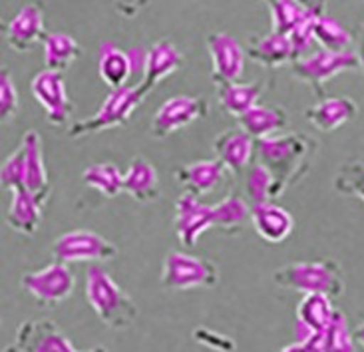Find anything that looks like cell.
<instances>
[{
	"label": "cell",
	"instance_id": "cell-32",
	"mask_svg": "<svg viewBox=\"0 0 364 352\" xmlns=\"http://www.w3.org/2000/svg\"><path fill=\"white\" fill-rule=\"evenodd\" d=\"M313 38L321 48L326 52H335V54L350 52L353 44H355V34L328 14L316 16Z\"/></svg>",
	"mask_w": 364,
	"mask_h": 352
},
{
	"label": "cell",
	"instance_id": "cell-10",
	"mask_svg": "<svg viewBox=\"0 0 364 352\" xmlns=\"http://www.w3.org/2000/svg\"><path fill=\"white\" fill-rule=\"evenodd\" d=\"M6 352H108L104 346L78 351L66 333L50 319L24 321L16 331V338Z\"/></svg>",
	"mask_w": 364,
	"mask_h": 352
},
{
	"label": "cell",
	"instance_id": "cell-34",
	"mask_svg": "<svg viewBox=\"0 0 364 352\" xmlns=\"http://www.w3.org/2000/svg\"><path fill=\"white\" fill-rule=\"evenodd\" d=\"M263 2L271 12L273 32L285 34V36H291L309 16H313V12L303 10L293 0H263Z\"/></svg>",
	"mask_w": 364,
	"mask_h": 352
},
{
	"label": "cell",
	"instance_id": "cell-31",
	"mask_svg": "<svg viewBox=\"0 0 364 352\" xmlns=\"http://www.w3.org/2000/svg\"><path fill=\"white\" fill-rule=\"evenodd\" d=\"M82 181L98 191L100 196L114 199L124 193V174L116 164L112 161H100V164H92L84 171H82Z\"/></svg>",
	"mask_w": 364,
	"mask_h": 352
},
{
	"label": "cell",
	"instance_id": "cell-5",
	"mask_svg": "<svg viewBox=\"0 0 364 352\" xmlns=\"http://www.w3.org/2000/svg\"><path fill=\"white\" fill-rule=\"evenodd\" d=\"M159 283L168 291L213 289L219 283V269L205 257L171 249L161 265Z\"/></svg>",
	"mask_w": 364,
	"mask_h": 352
},
{
	"label": "cell",
	"instance_id": "cell-22",
	"mask_svg": "<svg viewBox=\"0 0 364 352\" xmlns=\"http://www.w3.org/2000/svg\"><path fill=\"white\" fill-rule=\"evenodd\" d=\"M20 146L24 147V157H26V181L24 189L30 193L40 197L42 201H48L52 193V183H50L46 164H44V151H42V139L36 129H28Z\"/></svg>",
	"mask_w": 364,
	"mask_h": 352
},
{
	"label": "cell",
	"instance_id": "cell-37",
	"mask_svg": "<svg viewBox=\"0 0 364 352\" xmlns=\"http://www.w3.org/2000/svg\"><path fill=\"white\" fill-rule=\"evenodd\" d=\"M20 96L14 86V80L6 68L0 70V119L2 124H9L18 116Z\"/></svg>",
	"mask_w": 364,
	"mask_h": 352
},
{
	"label": "cell",
	"instance_id": "cell-7",
	"mask_svg": "<svg viewBox=\"0 0 364 352\" xmlns=\"http://www.w3.org/2000/svg\"><path fill=\"white\" fill-rule=\"evenodd\" d=\"M52 257L60 263H106L118 257V247L90 229H72L56 237Z\"/></svg>",
	"mask_w": 364,
	"mask_h": 352
},
{
	"label": "cell",
	"instance_id": "cell-36",
	"mask_svg": "<svg viewBox=\"0 0 364 352\" xmlns=\"http://www.w3.org/2000/svg\"><path fill=\"white\" fill-rule=\"evenodd\" d=\"M24 181H26V157H24V147L18 146L0 167V183L9 191H14V189H24Z\"/></svg>",
	"mask_w": 364,
	"mask_h": 352
},
{
	"label": "cell",
	"instance_id": "cell-12",
	"mask_svg": "<svg viewBox=\"0 0 364 352\" xmlns=\"http://www.w3.org/2000/svg\"><path fill=\"white\" fill-rule=\"evenodd\" d=\"M207 52L211 58V80L215 86L239 82L245 72V48L243 44L227 34L215 32L207 36Z\"/></svg>",
	"mask_w": 364,
	"mask_h": 352
},
{
	"label": "cell",
	"instance_id": "cell-38",
	"mask_svg": "<svg viewBox=\"0 0 364 352\" xmlns=\"http://www.w3.org/2000/svg\"><path fill=\"white\" fill-rule=\"evenodd\" d=\"M193 338L197 343L205 344L209 348H213L217 352H233L235 351V343L225 336V334H217L213 331H207V329H197L193 331Z\"/></svg>",
	"mask_w": 364,
	"mask_h": 352
},
{
	"label": "cell",
	"instance_id": "cell-4",
	"mask_svg": "<svg viewBox=\"0 0 364 352\" xmlns=\"http://www.w3.org/2000/svg\"><path fill=\"white\" fill-rule=\"evenodd\" d=\"M148 92L139 84L136 86H124L118 90H109L108 98L100 106L96 114H92L86 119H78L68 127V136L72 139L94 136L100 132H106L112 127H122L128 124L136 110L144 104Z\"/></svg>",
	"mask_w": 364,
	"mask_h": 352
},
{
	"label": "cell",
	"instance_id": "cell-1",
	"mask_svg": "<svg viewBox=\"0 0 364 352\" xmlns=\"http://www.w3.org/2000/svg\"><path fill=\"white\" fill-rule=\"evenodd\" d=\"M318 154V142L309 134L287 132L267 139H259L255 147V159L275 179L277 197L289 187L296 186L311 171Z\"/></svg>",
	"mask_w": 364,
	"mask_h": 352
},
{
	"label": "cell",
	"instance_id": "cell-3",
	"mask_svg": "<svg viewBox=\"0 0 364 352\" xmlns=\"http://www.w3.org/2000/svg\"><path fill=\"white\" fill-rule=\"evenodd\" d=\"M273 281L283 289L303 294H326L336 299L345 293L343 267L333 259L318 261H296L277 269Z\"/></svg>",
	"mask_w": 364,
	"mask_h": 352
},
{
	"label": "cell",
	"instance_id": "cell-41",
	"mask_svg": "<svg viewBox=\"0 0 364 352\" xmlns=\"http://www.w3.org/2000/svg\"><path fill=\"white\" fill-rule=\"evenodd\" d=\"M355 56H356V62H358V68L364 72V28L358 30V34H356Z\"/></svg>",
	"mask_w": 364,
	"mask_h": 352
},
{
	"label": "cell",
	"instance_id": "cell-15",
	"mask_svg": "<svg viewBox=\"0 0 364 352\" xmlns=\"http://www.w3.org/2000/svg\"><path fill=\"white\" fill-rule=\"evenodd\" d=\"M48 32L44 30V9L38 0L28 2L6 22L4 38L10 48L16 52H28L32 46L44 40Z\"/></svg>",
	"mask_w": 364,
	"mask_h": 352
},
{
	"label": "cell",
	"instance_id": "cell-27",
	"mask_svg": "<svg viewBox=\"0 0 364 352\" xmlns=\"http://www.w3.org/2000/svg\"><path fill=\"white\" fill-rule=\"evenodd\" d=\"M247 223H251V203L243 196L231 193L213 203V229L235 235Z\"/></svg>",
	"mask_w": 364,
	"mask_h": 352
},
{
	"label": "cell",
	"instance_id": "cell-35",
	"mask_svg": "<svg viewBox=\"0 0 364 352\" xmlns=\"http://www.w3.org/2000/svg\"><path fill=\"white\" fill-rule=\"evenodd\" d=\"M333 187L341 196L356 197L364 203V159L355 157L346 159L343 166L338 167L333 179Z\"/></svg>",
	"mask_w": 364,
	"mask_h": 352
},
{
	"label": "cell",
	"instance_id": "cell-33",
	"mask_svg": "<svg viewBox=\"0 0 364 352\" xmlns=\"http://www.w3.org/2000/svg\"><path fill=\"white\" fill-rule=\"evenodd\" d=\"M245 199L251 206L259 203H271L277 201L275 179L269 174V169L259 161H253L245 171Z\"/></svg>",
	"mask_w": 364,
	"mask_h": 352
},
{
	"label": "cell",
	"instance_id": "cell-43",
	"mask_svg": "<svg viewBox=\"0 0 364 352\" xmlns=\"http://www.w3.org/2000/svg\"><path fill=\"white\" fill-rule=\"evenodd\" d=\"M353 334H355L356 344H360V346H363V348H364V321L360 324H358V326H356L355 331H353Z\"/></svg>",
	"mask_w": 364,
	"mask_h": 352
},
{
	"label": "cell",
	"instance_id": "cell-14",
	"mask_svg": "<svg viewBox=\"0 0 364 352\" xmlns=\"http://www.w3.org/2000/svg\"><path fill=\"white\" fill-rule=\"evenodd\" d=\"M229 176L231 174L219 159H197L176 169V181L181 186L183 193H191L199 199L221 189Z\"/></svg>",
	"mask_w": 364,
	"mask_h": 352
},
{
	"label": "cell",
	"instance_id": "cell-24",
	"mask_svg": "<svg viewBox=\"0 0 364 352\" xmlns=\"http://www.w3.org/2000/svg\"><path fill=\"white\" fill-rule=\"evenodd\" d=\"M263 90H265V86L257 84V82H247V84L233 82V84L215 86L219 108L223 110L227 116L241 119L249 110H253L259 104Z\"/></svg>",
	"mask_w": 364,
	"mask_h": 352
},
{
	"label": "cell",
	"instance_id": "cell-2",
	"mask_svg": "<svg viewBox=\"0 0 364 352\" xmlns=\"http://www.w3.org/2000/svg\"><path fill=\"white\" fill-rule=\"evenodd\" d=\"M86 301L100 321L114 331L129 329L138 319L136 301L100 265H90L86 271Z\"/></svg>",
	"mask_w": 364,
	"mask_h": 352
},
{
	"label": "cell",
	"instance_id": "cell-13",
	"mask_svg": "<svg viewBox=\"0 0 364 352\" xmlns=\"http://www.w3.org/2000/svg\"><path fill=\"white\" fill-rule=\"evenodd\" d=\"M173 225L181 245L191 249L199 243L201 235L213 229V206H207L191 193H181L176 201Z\"/></svg>",
	"mask_w": 364,
	"mask_h": 352
},
{
	"label": "cell",
	"instance_id": "cell-29",
	"mask_svg": "<svg viewBox=\"0 0 364 352\" xmlns=\"http://www.w3.org/2000/svg\"><path fill=\"white\" fill-rule=\"evenodd\" d=\"M336 309L333 306V299L326 294H303V299L296 304V319L313 334L325 331L335 319Z\"/></svg>",
	"mask_w": 364,
	"mask_h": 352
},
{
	"label": "cell",
	"instance_id": "cell-18",
	"mask_svg": "<svg viewBox=\"0 0 364 352\" xmlns=\"http://www.w3.org/2000/svg\"><path fill=\"white\" fill-rule=\"evenodd\" d=\"M245 52L249 58L261 64L267 70H277L281 66H291L295 60L293 42L285 34L269 32L265 36H249L245 44Z\"/></svg>",
	"mask_w": 364,
	"mask_h": 352
},
{
	"label": "cell",
	"instance_id": "cell-30",
	"mask_svg": "<svg viewBox=\"0 0 364 352\" xmlns=\"http://www.w3.org/2000/svg\"><path fill=\"white\" fill-rule=\"evenodd\" d=\"M315 352H356L355 334L348 326L345 313L336 311L335 319L325 331L316 333L311 338Z\"/></svg>",
	"mask_w": 364,
	"mask_h": 352
},
{
	"label": "cell",
	"instance_id": "cell-21",
	"mask_svg": "<svg viewBox=\"0 0 364 352\" xmlns=\"http://www.w3.org/2000/svg\"><path fill=\"white\" fill-rule=\"evenodd\" d=\"M44 206H46V201H42L40 197L30 193L28 189H14V191H10L6 225L12 231L24 235V237H32L40 229L42 207Z\"/></svg>",
	"mask_w": 364,
	"mask_h": 352
},
{
	"label": "cell",
	"instance_id": "cell-25",
	"mask_svg": "<svg viewBox=\"0 0 364 352\" xmlns=\"http://www.w3.org/2000/svg\"><path fill=\"white\" fill-rule=\"evenodd\" d=\"M98 74L102 82L109 90H118L128 86L129 78L134 76V64L129 52L118 48L116 44H102L98 58Z\"/></svg>",
	"mask_w": 364,
	"mask_h": 352
},
{
	"label": "cell",
	"instance_id": "cell-8",
	"mask_svg": "<svg viewBox=\"0 0 364 352\" xmlns=\"http://www.w3.org/2000/svg\"><path fill=\"white\" fill-rule=\"evenodd\" d=\"M20 284L42 306H58L74 293L76 277L66 263L52 261L38 271L22 274Z\"/></svg>",
	"mask_w": 364,
	"mask_h": 352
},
{
	"label": "cell",
	"instance_id": "cell-6",
	"mask_svg": "<svg viewBox=\"0 0 364 352\" xmlns=\"http://www.w3.org/2000/svg\"><path fill=\"white\" fill-rule=\"evenodd\" d=\"M291 74L293 78L306 84L315 92L316 98L325 100L326 84L338 74L348 72V70L358 68L355 52H326V50H316L313 54H306L303 58H296L291 62Z\"/></svg>",
	"mask_w": 364,
	"mask_h": 352
},
{
	"label": "cell",
	"instance_id": "cell-17",
	"mask_svg": "<svg viewBox=\"0 0 364 352\" xmlns=\"http://www.w3.org/2000/svg\"><path fill=\"white\" fill-rule=\"evenodd\" d=\"M183 62H186L183 54L179 52L178 46L171 40L161 38L158 42H154L148 48L146 68H144V74H141L139 86L149 94L159 82H164L171 74H176L183 66Z\"/></svg>",
	"mask_w": 364,
	"mask_h": 352
},
{
	"label": "cell",
	"instance_id": "cell-19",
	"mask_svg": "<svg viewBox=\"0 0 364 352\" xmlns=\"http://www.w3.org/2000/svg\"><path fill=\"white\" fill-rule=\"evenodd\" d=\"M251 225L265 243L279 245L291 237L295 229V219L285 207L271 201V203L251 206Z\"/></svg>",
	"mask_w": 364,
	"mask_h": 352
},
{
	"label": "cell",
	"instance_id": "cell-28",
	"mask_svg": "<svg viewBox=\"0 0 364 352\" xmlns=\"http://www.w3.org/2000/svg\"><path fill=\"white\" fill-rule=\"evenodd\" d=\"M44 48V66L54 72H66V70L80 58L82 48L66 32H48L42 40Z\"/></svg>",
	"mask_w": 364,
	"mask_h": 352
},
{
	"label": "cell",
	"instance_id": "cell-40",
	"mask_svg": "<svg viewBox=\"0 0 364 352\" xmlns=\"http://www.w3.org/2000/svg\"><path fill=\"white\" fill-rule=\"evenodd\" d=\"M293 2H296L306 12H313L316 16H321V14H326V2L328 0H293Z\"/></svg>",
	"mask_w": 364,
	"mask_h": 352
},
{
	"label": "cell",
	"instance_id": "cell-11",
	"mask_svg": "<svg viewBox=\"0 0 364 352\" xmlns=\"http://www.w3.org/2000/svg\"><path fill=\"white\" fill-rule=\"evenodd\" d=\"M30 92H32L34 100L42 106L46 119L52 126H68L74 104L68 96V88H66L62 72H54V70L48 68L40 70L30 82Z\"/></svg>",
	"mask_w": 364,
	"mask_h": 352
},
{
	"label": "cell",
	"instance_id": "cell-39",
	"mask_svg": "<svg viewBox=\"0 0 364 352\" xmlns=\"http://www.w3.org/2000/svg\"><path fill=\"white\" fill-rule=\"evenodd\" d=\"M149 0H114L116 4V10L124 18H136L141 10L146 9Z\"/></svg>",
	"mask_w": 364,
	"mask_h": 352
},
{
	"label": "cell",
	"instance_id": "cell-20",
	"mask_svg": "<svg viewBox=\"0 0 364 352\" xmlns=\"http://www.w3.org/2000/svg\"><path fill=\"white\" fill-rule=\"evenodd\" d=\"M356 114H358V106L355 100H350L348 96H338V98L318 100L315 106L305 110V119L318 132L331 134L348 122H353Z\"/></svg>",
	"mask_w": 364,
	"mask_h": 352
},
{
	"label": "cell",
	"instance_id": "cell-26",
	"mask_svg": "<svg viewBox=\"0 0 364 352\" xmlns=\"http://www.w3.org/2000/svg\"><path fill=\"white\" fill-rule=\"evenodd\" d=\"M239 122L247 134L255 142H259V139H267V137L281 134L289 126V116H287L285 108H281V106L257 104L255 108L249 110Z\"/></svg>",
	"mask_w": 364,
	"mask_h": 352
},
{
	"label": "cell",
	"instance_id": "cell-42",
	"mask_svg": "<svg viewBox=\"0 0 364 352\" xmlns=\"http://www.w3.org/2000/svg\"><path fill=\"white\" fill-rule=\"evenodd\" d=\"M279 352H315V348H313L311 341H309V343H296L295 341V343L283 346Z\"/></svg>",
	"mask_w": 364,
	"mask_h": 352
},
{
	"label": "cell",
	"instance_id": "cell-23",
	"mask_svg": "<svg viewBox=\"0 0 364 352\" xmlns=\"http://www.w3.org/2000/svg\"><path fill=\"white\" fill-rule=\"evenodd\" d=\"M124 193L139 203H151L159 197V177L154 164L146 157H134L124 171Z\"/></svg>",
	"mask_w": 364,
	"mask_h": 352
},
{
	"label": "cell",
	"instance_id": "cell-16",
	"mask_svg": "<svg viewBox=\"0 0 364 352\" xmlns=\"http://www.w3.org/2000/svg\"><path fill=\"white\" fill-rule=\"evenodd\" d=\"M257 142L243 127H229L213 139L215 159H219L231 176H241L253 164Z\"/></svg>",
	"mask_w": 364,
	"mask_h": 352
},
{
	"label": "cell",
	"instance_id": "cell-9",
	"mask_svg": "<svg viewBox=\"0 0 364 352\" xmlns=\"http://www.w3.org/2000/svg\"><path fill=\"white\" fill-rule=\"evenodd\" d=\"M209 112V104L203 96H171L166 100L149 122V134L158 139L173 136L191 124L203 119Z\"/></svg>",
	"mask_w": 364,
	"mask_h": 352
}]
</instances>
